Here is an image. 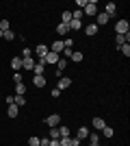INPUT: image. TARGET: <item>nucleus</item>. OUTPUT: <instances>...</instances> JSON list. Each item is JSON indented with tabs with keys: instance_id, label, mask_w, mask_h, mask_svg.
<instances>
[{
	"instance_id": "obj_24",
	"label": "nucleus",
	"mask_w": 130,
	"mask_h": 146,
	"mask_svg": "<svg viewBox=\"0 0 130 146\" xmlns=\"http://www.w3.org/2000/svg\"><path fill=\"white\" fill-rule=\"evenodd\" d=\"M26 94V85L24 83H18V85H15V96H24Z\"/></svg>"
},
{
	"instance_id": "obj_21",
	"label": "nucleus",
	"mask_w": 130,
	"mask_h": 146,
	"mask_svg": "<svg viewBox=\"0 0 130 146\" xmlns=\"http://www.w3.org/2000/svg\"><path fill=\"white\" fill-rule=\"evenodd\" d=\"M33 85L35 87H46V76H33Z\"/></svg>"
},
{
	"instance_id": "obj_11",
	"label": "nucleus",
	"mask_w": 130,
	"mask_h": 146,
	"mask_svg": "<svg viewBox=\"0 0 130 146\" xmlns=\"http://www.w3.org/2000/svg\"><path fill=\"white\" fill-rule=\"evenodd\" d=\"M69 85H72V79H69V76H61V79H59V85H56V87L63 92V90H67Z\"/></svg>"
},
{
	"instance_id": "obj_18",
	"label": "nucleus",
	"mask_w": 130,
	"mask_h": 146,
	"mask_svg": "<svg viewBox=\"0 0 130 146\" xmlns=\"http://www.w3.org/2000/svg\"><path fill=\"white\" fill-rule=\"evenodd\" d=\"M67 33H69V26L67 24H63V22H61V24H56V35H63V37H65Z\"/></svg>"
},
{
	"instance_id": "obj_17",
	"label": "nucleus",
	"mask_w": 130,
	"mask_h": 146,
	"mask_svg": "<svg viewBox=\"0 0 130 146\" xmlns=\"http://www.w3.org/2000/svg\"><path fill=\"white\" fill-rule=\"evenodd\" d=\"M11 68L15 70V72H20V70H22V57H13L11 59Z\"/></svg>"
},
{
	"instance_id": "obj_36",
	"label": "nucleus",
	"mask_w": 130,
	"mask_h": 146,
	"mask_svg": "<svg viewBox=\"0 0 130 146\" xmlns=\"http://www.w3.org/2000/svg\"><path fill=\"white\" fill-rule=\"evenodd\" d=\"M50 144V137H39V146H48Z\"/></svg>"
},
{
	"instance_id": "obj_8",
	"label": "nucleus",
	"mask_w": 130,
	"mask_h": 146,
	"mask_svg": "<svg viewBox=\"0 0 130 146\" xmlns=\"http://www.w3.org/2000/svg\"><path fill=\"white\" fill-rule=\"evenodd\" d=\"M104 13L108 15V18H113V15L117 13V5H115V2H106V7H104Z\"/></svg>"
},
{
	"instance_id": "obj_34",
	"label": "nucleus",
	"mask_w": 130,
	"mask_h": 146,
	"mask_svg": "<svg viewBox=\"0 0 130 146\" xmlns=\"http://www.w3.org/2000/svg\"><path fill=\"white\" fill-rule=\"evenodd\" d=\"M72 52H74L72 48H63V57H65V59H69V57H72Z\"/></svg>"
},
{
	"instance_id": "obj_15",
	"label": "nucleus",
	"mask_w": 130,
	"mask_h": 146,
	"mask_svg": "<svg viewBox=\"0 0 130 146\" xmlns=\"http://www.w3.org/2000/svg\"><path fill=\"white\" fill-rule=\"evenodd\" d=\"M67 26H69V31H82V29H85V24H82L80 20H72Z\"/></svg>"
},
{
	"instance_id": "obj_39",
	"label": "nucleus",
	"mask_w": 130,
	"mask_h": 146,
	"mask_svg": "<svg viewBox=\"0 0 130 146\" xmlns=\"http://www.w3.org/2000/svg\"><path fill=\"white\" fill-rule=\"evenodd\" d=\"M48 146H61V144H59V140H50V144Z\"/></svg>"
},
{
	"instance_id": "obj_6",
	"label": "nucleus",
	"mask_w": 130,
	"mask_h": 146,
	"mask_svg": "<svg viewBox=\"0 0 130 146\" xmlns=\"http://www.w3.org/2000/svg\"><path fill=\"white\" fill-rule=\"evenodd\" d=\"M89 133H91V131H89V127H80V129H76V140H87V137H89Z\"/></svg>"
},
{
	"instance_id": "obj_13",
	"label": "nucleus",
	"mask_w": 130,
	"mask_h": 146,
	"mask_svg": "<svg viewBox=\"0 0 130 146\" xmlns=\"http://www.w3.org/2000/svg\"><path fill=\"white\" fill-rule=\"evenodd\" d=\"M18 113H20L18 105H9V107H7V116H9V118H18Z\"/></svg>"
},
{
	"instance_id": "obj_29",
	"label": "nucleus",
	"mask_w": 130,
	"mask_h": 146,
	"mask_svg": "<svg viewBox=\"0 0 130 146\" xmlns=\"http://www.w3.org/2000/svg\"><path fill=\"white\" fill-rule=\"evenodd\" d=\"M2 37H5L7 42H11V39H15V33H13V31L9 29V31H7V33H2Z\"/></svg>"
},
{
	"instance_id": "obj_5",
	"label": "nucleus",
	"mask_w": 130,
	"mask_h": 146,
	"mask_svg": "<svg viewBox=\"0 0 130 146\" xmlns=\"http://www.w3.org/2000/svg\"><path fill=\"white\" fill-rule=\"evenodd\" d=\"M59 144L61 146H80V140H76V137H61Z\"/></svg>"
},
{
	"instance_id": "obj_20",
	"label": "nucleus",
	"mask_w": 130,
	"mask_h": 146,
	"mask_svg": "<svg viewBox=\"0 0 130 146\" xmlns=\"http://www.w3.org/2000/svg\"><path fill=\"white\" fill-rule=\"evenodd\" d=\"M69 59L74 61V63H80V61L85 59V55H82L80 50H74V52H72V57H69Z\"/></svg>"
},
{
	"instance_id": "obj_23",
	"label": "nucleus",
	"mask_w": 130,
	"mask_h": 146,
	"mask_svg": "<svg viewBox=\"0 0 130 146\" xmlns=\"http://www.w3.org/2000/svg\"><path fill=\"white\" fill-rule=\"evenodd\" d=\"M13 105H18L20 109H22V107L26 105V98L24 96H13Z\"/></svg>"
},
{
	"instance_id": "obj_12",
	"label": "nucleus",
	"mask_w": 130,
	"mask_h": 146,
	"mask_svg": "<svg viewBox=\"0 0 130 146\" xmlns=\"http://www.w3.org/2000/svg\"><path fill=\"white\" fill-rule=\"evenodd\" d=\"M22 68H24V70H33V68H35V59H33V57H24V59H22Z\"/></svg>"
},
{
	"instance_id": "obj_31",
	"label": "nucleus",
	"mask_w": 130,
	"mask_h": 146,
	"mask_svg": "<svg viewBox=\"0 0 130 146\" xmlns=\"http://www.w3.org/2000/svg\"><path fill=\"white\" fill-rule=\"evenodd\" d=\"M115 42H117V48H119V46H124V44H126V37L124 35H115Z\"/></svg>"
},
{
	"instance_id": "obj_38",
	"label": "nucleus",
	"mask_w": 130,
	"mask_h": 146,
	"mask_svg": "<svg viewBox=\"0 0 130 146\" xmlns=\"http://www.w3.org/2000/svg\"><path fill=\"white\" fill-rule=\"evenodd\" d=\"M85 5H87V0H76V7H78V9H85Z\"/></svg>"
},
{
	"instance_id": "obj_10",
	"label": "nucleus",
	"mask_w": 130,
	"mask_h": 146,
	"mask_svg": "<svg viewBox=\"0 0 130 146\" xmlns=\"http://www.w3.org/2000/svg\"><path fill=\"white\" fill-rule=\"evenodd\" d=\"M35 52H37V57H39V59H43V57H46V55L50 52V48L46 46V44H39L37 48H35Z\"/></svg>"
},
{
	"instance_id": "obj_30",
	"label": "nucleus",
	"mask_w": 130,
	"mask_h": 146,
	"mask_svg": "<svg viewBox=\"0 0 130 146\" xmlns=\"http://www.w3.org/2000/svg\"><path fill=\"white\" fill-rule=\"evenodd\" d=\"M9 22H7V20H2V22H0V33H7V31H9Z\"/></svg>"
},
{
	"instance_id": "obj_16",
	"label": "nucleus",
	"mask_w": 130,
	"mask_h": 146,
	"mask_svg": "<svg viewBox=\"0 0 130 146\" xmlns=\"http://www.w3.org/2000/svg\"><path fill=\"white\" fill-rule=\"evenodd\" d=\"M91 127H93V129H98V131H102V129L106 127V122L102 120V118H93V122H91Z\"/></svg>"
},
{
	"instance_id": "obj_1",
	"label": "nucleus",
	"mask_w": 130,
	"mask_h": 146,
	"mask_svg": "<svg viewBox=\"0 0 130 146\" xmlns=\"http://www.w3.org/2000/svg\"><path fill=\"white\" fill-rule=\"evenodd\" d=\"M82 15H89V18H95V15H98V5H95V0H87L85 9H82Z\"/></svg>"
},
{
	"instance_id": "obj_22",
	"label": "nucleus",
	"mask_w": 130,
	"mask_h": 146,
	"mask_svg": "<svg viewBox=\"0 0 130 146\" xmlns=\"http://www.w3.org/2000/svg\"><path fill=\"white\" fill-rule=\"evenodd\" d=\"M48 137H50V140H59V127L48 129Z\"/></svg>"
},
{
	"instance_id": "obj_27",
	"label": "nucleus",
	"mask_w": 130,
	"mask_h": 146,
	"mask_svg": "<svg viewBox=\"0 0 130 146\" xmlns=\"http://www.w3.org/2000/svg\"><path fill=\"white\" fill-rule=\"evenodd\" d=\"M65 68H67V59H59L56 61V70H59V72H63Z\"/></svg>"
},
{
	"instance_id": "obj_7",
	"label": "nucleus",
	"mask_w": 130,
	"mask_h": 146,
	"mask_svg": "<svg viewBox=\"0 0 130 146\" xmlns=\"http://www.w3.org/2000/svg\"><path fill=\"white\" fill-rule=\"evenodd\" d=\"M82 31H85V35H87V37H93V35H98V31H100V29H98V26H95V24L91 22V24H87Z\"/></svg>"
},
{
	"instance_id": "obj_3",
	"label": "nucleus",
	"mask_w": 130,
	"mask_h": 146,
	"mask_svg": "<svg viewBox=\"0 0 130 146\" xmlns=\"http://www.w3.org/2000/svg\"><path fill=\"white\" fill-rule=\"evenodd\" d=\"M59 124H61V116H59V113H50L48 118H46V127H59Z\"/></svg>"
},
{
	"instance_id": "obj_9",
	"label": "nucleus",
	"mask_w": 130,
	"mask_h": 146,
	"mask_svg": "<svg viewBox=\"0 0 130 146\" xmlns=\"http://www.w3.org/2000/svg\"><path fill=\"white\" fill-rule=\"evenodd\" d=\"M61 59V55H56V52H48V55L43 57V63L48 66V63H56V61Z\"/></svg>"
},
{
	"instance_id": "obj_35",
	"label": "nucleus",
	"mask_w": 130,
	"mask_h": 146,
	"mask_svg": "<svg viewBox=\"0 0 130 146\" xmlns=\"http://www.w3.org/2000/svg\"><path fill=\"white\" fill-rule=\"evenodd\" d=\"M89 142H100V135L98 133H89Z\"/></svg>"
},
{
	"instance_id": "obj_37",
	"label": "nucleus",
	"mask_w": 130,
	"mask_h": 146,
	"mask_svg": "<svg viewBox=\"0 0 130 146\" xmlns=\"http://www.w3.org/2000/svg\"><path fill=\"white\" fill-rule=\"evenodd\" d=\"M50 94H52V98H59V96H61V90H59V87H54Z\"/></svg>"
},
{
	"instance_id": "obj_32",
	"label": "nucleus",
	"mask_w": 130,
	"mask_h": 146,
	"mask_svg": "<svg viewBox=\"0 0 130 146\" xmlns=\"http://www.w3.org/2000/svg\"><path fill=\"white\" fill-rule=\"evenodd\" d=\"M28 146H39V137H37V135L28 137Z\"/></svg>"
},
{
	"instance_id": "obj_26",
	"label": "nucleus",
	"mask_w": 130,
	"mask_h": 146,
	"mask_svg": "<svg viewBox=\"0 0 130 146\" xmlns=\"http://www.w3.org/2000/svg\"><path fill=\"white\" fill-rule=\"evenodd\" d=\"M61 20H63V24H69V22H72V11H63Z\"/></svg>"
},
{
	"instance_id": "obj_28",
	"label": "nucleus",
	"mask_w": 130,
	"mask_h": 146,
	"mask_svg": "<svg viewBox=\"0 0 130 146\" xmlns=\"http://www.w3.org/2000/svg\"><path fill=\"white\" fill-rule=\"evenodd\" d=\"M119 52H122V55H124L126 59H128V57H130V46H128V44H124V46H119Z\"/></svg>"
},
{
	"instance_id": "obj_4",
	"label": "nucleus",
	"mask_w": 130,
	"mask_h": 146,
	"mask_svg": "<svg viewBox=\"0 0 130 146\" xmlns=\"http://www.w3.org/2000/svg\"><path fill=\"white\" fill-rule=\"evenodd\" d=\"M43 70H46V63H43V59H37V61H35V68H33L35 76H43Z\"/></svg>"
},
{
	"instance_id": "obj_2",
	"label": "nucleus",
	"mask_w": 130,
	"mask_h": 146,
	"mask_svg": "<svg viewBox=\"0 0 130 146\" xmlns=\"http://www.w3.org/2000/svg\"><path fill=\"white\" fill-rule=\"evenodd\" d=\"M126 33H130L128 20H119L117 24H115V35H126Z\"/></svg>"
},
{
	"instance_id": "obj_19",
	"label": "nucleus",
	"mask_w": 130,
	"mask_h": 146,
	"mask_svg": "<svg viewBox=\"0 0 130 146\" xmlns=\"http://www.w3.org/2000/svg\"><path fill=\"white\" fill-rule=\"evenodd\" d=\"M61 137H72V131H69L67 127H61V124H59V140H61Z\"/></svg>"
},
{
	"instance_id": "obj_40",
	"label": "nucleus",
	"mask_w": 130,
	"mask_h": 146,
	"mask_svg": "<svg viewBox=\"0 0 130 146\" xmlns=\"http://www.w3.org/2000/svg\"><path fill=\"white\" fill-rule=\"evenodd\" d=\"M89 146H100V142H89Z\"/></svg>"
},
{
	"instance_id": "obj_14",
	"label": "nucleus",
	"mask_w": 130,
	"mask_h": 146,
	"mask_svg": "<svg viewBox=\"0 0 130 146\" xmlns=\"http://www.w3.org/2000/svg\"><path fill=\"white\" fill-rule=\"evenodd\" d=\"M50 52H56V55H61L63 52V42H52V46H48Z\"/></svg>"
},
{
	"instance_id": "obj_25",
	"label": "nucleus",
	"mask_w": 130,
	"mask_h": 146,
	"mask_svg": "<svg viewBox=\"0 0 130 146\" xmlns=\"http://www.w3.org/2000/svg\"><path fill=\"white\" fill-rule=\"evenodd\" d=\"M100 133L104 135L106 140H111V137H113V129H111V127H108V124H106V127H104V129H102V131H100Z\"/></svg>"
},
{
	"instance_id": "obj_33",
	"label": "nucleus",
	"mask_w": 130,
	"mask_h": 146,
	"mask_svg": "<svg viewBox=\"0 0 130 146\" xmlns=\"http://www.w3.org/2000/svg\"><path fill=\"white\" fill-rule=\"evenodd\" d=\"M13 81H15V85L22 83V72H15V74H13Z\"/></svg>"
}]
</instances>
